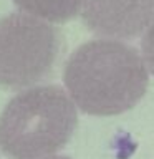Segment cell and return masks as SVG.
<instances>
[{
	"label": "cell",
	"instance_id": "cell-3",
	"mask_svg": "<svg viewBox=\"0 0 154 159\" xmlns=\"http://www.w3.org/2000/svg\"><path fill=\"white\" fill-rule=\"evenodd\" d=\"M65 50L55 25L27 13L0 18V86L23 88L48 78Z\"/></svg>",
	"mask_w": 154,
	"mask_h": 159
},
{
	"label": "cell",
	"instance_id": "cell-4",
	"mask_svg": "<svg viewBox=\"0 0 154 159\" xmlns=\"http://www.w3.org/2000/svg\"><path fill=\"white\" fill-rule=\"evenodd\" d=\"M154 0H84L79 10L89 32L108 40H128L149 32Z\"/></svg>",
	"mask_w": 154,
	"mask_h": 159
},
{
	"label": "cell",
	"instance_id": "cell-2",
	"mask_svg": "<svg viewBox=\"0 0 154 159\" xmlns=\"http://www.w3.org/2000/svg\"><path fill=\"white\" fill-rule=\"evenodd\" d=\"M78 124L76 106L55 84L18 93L0 114V149L10 159H42L65 148Z\"/></svg>",
	"mask_w": 154,
	"mask_h": 159
},
{
	"label": "cell",
	"instance_id": "cell-5",
	"mask_svg": "<svg viewBox=\"0 0 154 159\" xmlns=\"http://www.w3.org/2000/svg\"><path fill=\"white\" fill-rule=\"evenodd\" d=\"M84 0H13V3L35 18L48 23H63L79 13Z\"/></svg>",
	"mask_w": 154,
	"mask_h": 159
},
{
	"label": "cell",
	"instance_id": "cell-1",
	"mask_svg": "<svg viewBox=\"0 0 154 159\" xmlns=\"http://www.w3.org/2000/svg\"><path fill=\"white\" fill-rule=\"evenodd\" d=\"M65 84L86 114L113 116L134 108L149 84V66L136 48L118 40H93L70 55Z\"/></svg>",
	"mask_w": 154,
	"mask_h": 159
},
{
	"label": "cell",
	"instance_id": "cell-6",
	"mask_svg": "<svg viewBox=\"0 0 154 159\" xmlns=\"http://www.w3.org/2000/svg\"><path fill=\"white\" fill-rule=\"evenodd\" d=\"M42 159H70L66 156H47V157H42Z\"/></svg>",
	"mask_w": 154,
	"mask_h": 159
}]
</instances>
